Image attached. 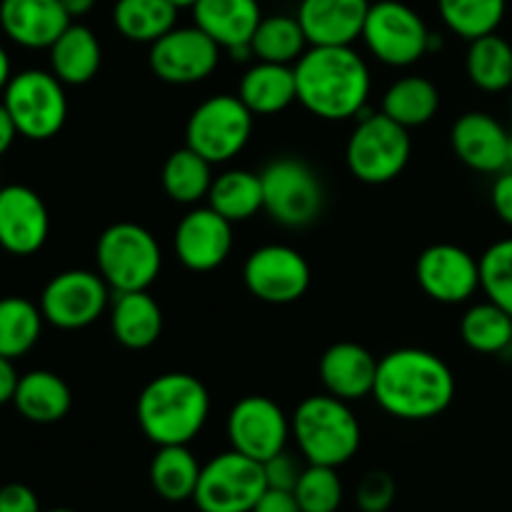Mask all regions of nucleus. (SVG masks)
I'll return each instance as SVG.
<instances>
[{"instance_id":"nucleus-30","label":"nucleus","mask_w":512,"mask_h":512,"mask_svg":"<svg viewBox=\"0 0 512 512\" xmlns=\"http://www.w3.org/2000/svg\"><path fill=\"white\" fill-rule=\"evenodd\" d=\"M210 168H213V163L195 153L193 148H188V145L178 148L168 155L163 175H160L165 195L180 205L200 203L203 198H208L210 185L215 180Z\"/></svg>"},{"instance_id":"nucleus-49","label":"nucleus","mask_w":512,"mask_h":512,"mask_svg":"<svg viewBox=\"0 0 512 512\" xmlns=\"http://www.w3.org/2000/svg\"><path fill=\"white\" fill-rule=\"evenodd\" d=\"M170 3H173L175 8H178V10H183V8H190V10H193V8H195V3H198V0H170Z\"/></svg>"},{"instance_id":"nucleus-23","label":"nucleus","mask_w":512,"mask_h":512,"mask_svg":"<svg viewBox=\"0 0 512 512\" xmlns=\"http://www.w3.org/2000/svg\"><path fill=\"white\" fill-rule=\"evenodd\" d=\"M320 383L325 393L353 403L373 395L375 375H378V360L368 348L358 343H335L323 353L318 365Z\"/></svg>"},{"instance_id":"nucleus-44","label":"nucleus","mask_w":512,"mask_h":512,"mask_svg":"<svg viewBox=\"0 0 512 512\" xmlns=\"http://www.w3.org/2000/svg\"><path fill=\"white\" fill-rule=\"evenodd\" d=\"M253 512H303V510H300L298 498H295L293 490L268 488L263 495H260L258 505H255Z\"/></svg>"},{"instance_id":"nucleus-34","label":"nucleus","mask_w":512,"mask_h":512,"mask_svg":"<svg viewBox=\"0 0 512 512\" xmlns=\"http://www.w3.org/2000/svg\"><path fill=\"white\" fill-rule=\"evenodd\" d=\"M43 313L30 300L0 298V355L18 360L35 348L43 333Z\"/></svg>"},{"instance_id":"nucleus-7","label":"nucleus","mask_w":512,"mask_h":512,"mask_svg":"<svg viewBox=\"0 0 512 512\" xmlns=\"http://www.w3.org/2000/svg\"><path fill=\"white\" fill-rule=\"evenodd\" d=\"M260 183H263V210L285 228L313 225L323 213V183L303 160H273L260 173Z\"/></svg>"},{"instance_id":"nucleus-8","label":"nucleus","mask_w":512,"mask_h":512,"mask_svg":"<svg viewBox=\"0 0 512 512\" xmlns=\"http://www.w3.org/2000/svg\"><path fill=\"white\" fill-rule=\"evenodd\" d=\"M265 490L263 463L230 448L203 465L193 503L200 512H253Z\"/></svg>"},{"instance_id":"nucleus-22","label":"nucleus","mask_w":512,"mask_h":512,"mask_svg":"<svg viewBox=\"0 0 512 512\" xmlns=\"http://www.w3.org/2000/svg\"><path fill=\"white\" fill-rule=\"evenodd\" d=\"M70 23L60 0H0V28L23 48H50Z\"/></svg>"},{"instance_id":"nucleus-19","label":"nucleus","mask_w":512,"mask_h":512,"mask_svg":"<svg viewBox=\"0 0 512 512\" xmlns=\"http://www.w3.org/2000/svg\"><path fill=\"white\" fill-rule=\"evenodd\" d=\"M195 25L230 50L233 58H248L250 40L258 30L263 13L258 0H198L193 8Z\"/></svg>"},{"instance_id":"nucleus-16","label":"nucleus","mask_w":512,"mask_h":512,"mask_svg":"<svg viewBox=\"0 0 512 512\" xmlns=\"http://www.w3.org/2000/svg\"><path fill=\"white\" fill-rule=\"evenodd\" d=\"M415 278L430 300L443 305L465 303L480 288V260L453 243L425 248L415 263Z\"/></svg>"},{"instance_id":"nucleus-50","label":"nucleus","mask_w":512,"mask_h":512,"mask_svg":"<svg viewBox=\"0 0 512 512\" xmlns=\"http://www.w3.org/2000/svg\"><path fill=\"white\" fill-rule=\"evenodd\" d=\"M505 170H512V135L508 140V168H505Z\"/></svg>"},{"instance_id":"nucleus-33","label":"nucleus","mask_w":512,"mask_h":512,"mask_svg":"<svg viewBox=\"0 0 512 512\" xmlns=\"http://www.w3.org/2000/svg\"><path fill=\"white\" fill-rule=\"evenodd\" d=\"M465 70L475 88L503 93L512 85V45L498 33L470 40Z\"/></svg>"},{"instance_id":"nucleus-45","label":"nucleus","mask_w":512,"mask_h":512,"mask_svg":"<svg viewBox=\"0 0 512 512\" xmlns=\"http://www.w3.org/2000/svg\"><path fill=\"white\" fill-rule=\"evenodd\" d=\"M18 373L13 368V360L0 355V405L13 403L15 388H18Z\"/></svg>"},{"instance_id":"nucleus-48","label":"nucleus","mask_w":512,"mask_h":512,"mask_svg":"<svg viewBox=\"0 0 512 512\" xmlns=\"http://www.w3.org/2000/svg\"><path fill=\"white\" fill-rule=\"evenodd\" d=\"M10 78H13V73H10V58H8V53L0 48V93H5Z\"/></svg>"},{"instance_id":"nucleus-20","label":"nucleus","mask_w":512,"mask_h":512,"mask_svg":"<svg viewBox=\"0 0 512 512\" xmlns=\"http://www.w3.org/2000/svg\"><path fill=\"white\" fill-rule=\"evenodd\" d=\"M508 140L503 125L480 110L460 115L450 130L455 155L478 173H503L508 168Z\"/></svg>"},{"instance_id":"nucleus-38","label":"nucleus","mask_w":512,"mask_h":512,"mask_svg":"<svg viewBox=\"0 0 512 512\" xmlns=\"http://www.w3.org/2000/svg\"><path fill=\"white\" fill-rule=\"evenodd\" d=\"M293 493L303 512H338L345 495L338 468L328 465H308Z\"/></svg>"},{"instance_id":"nucleus-2","label":"nucleus","mask_w":512,"mask_h":512,"mask_svg":"<svg viewBox=\"0 0 512 512\" xmlns=\"http://www.w3.org/2000/svg\"><path fill=\"white\" fill-rule=\"evenodd\" d=\"M295 68L298 100L323 120H348L365 110L370 70L350 45H310Z\"/></svg>"},{"instance_id":"nucleus-25","label":"nucleus","mask_w":512,"mask_h":512,"mask_svg":"<svg viewBox=\"0 0 512 512\" xmlns=\"http://www.w3.org/2000/svg\"><path fill=\"white\" fill-rule=\"evenodd\" d=\"M50 68L63 85H85L98 75L103 63L100 40L88 25L70 23L50 45Z\"/></svg>"},{"instance_id":"nucleus-36","label":"nucleus","mask_w":512,"mask_h":512,"mask_svg":"<svg viewBox=\"0 0 512 512\" xmlns=\"http://www.w3.org/2000/svg\"><path fill=\"white\" fill-rule=\"evenodd\" d=\"M460 335L475 353H503L512 345V315L490 300L473 305L460 320Z\"/></svg>"},{"instance_id":"nucleus-3","label":"nucleus","mask_w":512,"mask_h":512,"mask_svg":"<svg viewBox=\"0 0 512 512\" xmlns=\"http://www.w3.org/2000/svg\"><path fill=\"white\" fill-rule=\"evenodd\" d=\"M210 415L208 388L190 373H163L138 395L135 418L150 443L188 445L200 435Z\"/></svg>"},{"instance_id":"nucleus-32","label":"nucleus","mask_w":512,"mask_h":512,"mask_svg":"<svg viewBox=\"0 0 512 512\" xmlns=\"http://www.w3.org/2000/svg\"><path fill=\"white\" fill-rule=\"evenodd\" d=\"M208 205L230 223H243L263 210V183L260 173L250 170H228L210 185Z\"/></svg>"},{"instance_id":"nucleus-51","label":"nucleus","mask_w":512,"mask_h":512,"mask_svg":"<svg viewBox=\"0 0 512 512\" xmlns=\"http://www.w3.org/2000/svg\"><path fill=\"white\" fill-rule=\"evenodd\" d=\"M43 512H75V510H70V508H53V510H43Z\"/></svg>"},{"instance_id":"nucleus-1","label":"nucleus","mask_w":512,"mask_h":512,"mask_svg":"<svg viewBox=\"0 0 512 512\" xmlns=\"http://www.w3.org/2000/svg\"><path fill=\"white\" fill-rule=\"evenodd\" d=\"M373 398L398 420H433L453 405L455 375L430 350L398 348L378 360Z\"/></svg>"},{"instance_id":"nucleus-31","label":"nucleus","mask_w":512,"mask_h":512,"mask_svg":"<svg viewBox=\"0 0 512 512\" xmlns=\"http://www.w3.org/2000/svg\"><path fill=\"white\" fill-rule=\"evenodd\" d=\"M178 8L170 0H118L113 23L123 38L133 43H150L175 28Z\"/></svg>"},{"instance_id":"nucleus-6","label":"nucleus","mask_w":512,"mask_h":512,"mask_svg":"<svg viewBox=\"0 0 512 512\" xmlns=\"http://www.w3.org/2000/svg\"><path fill=\"white\" fill-rule=\"evenodd\" d=\"M413 143L408 128L380 113H360L358 125L345 148L350 173L368 185H383L398 178L408 165Z\"/></svg>"},{"instance_id":"nucleus-39","label":"nucleus","mask_w":512,"mask_h":512,"mask_svg":"<svg viewBox=\"0 0 512 512\" xmlns=\"http://www.w3.org/2000/svg\"><path fill=\"white\" fill-rule=\"evenodd\" d=\"M480 288L512 315V238L490 245L480 258Z\"/></svg>"},{"instance_id":"nucleus-40","label":"nucleus","mask_w":512,"mask_h":512,"mask_svg":"<svg viewBox=\"0 0 512 512\" xmlns=\"http://www.w3.org/2000/svg\"><path fill=\"white\" fill-rule=\"evenodd\" d=\"M395 480L385 470H370L355 488V505L360 512H388L395 503Z\"/></svg>"},{"instance_id":"nucleus-10","label":"nucleus","mask_w":512,"mask_h":512,"mask_svg":"<svg viewBox=\"0 0 512 512\" xmlns=\"http://www.w3.org/2000/svg\"><path fill=\"white\" fill-rule=\"evenodd\" d=\"M363 40L380 63L393 68L415 65L435 48L433 33L425 20L400 0H380L370 5L363 25Z\"/></svg>"},{"instance_id":"nucleus-43","label":"nucleus","mask_w":512,"mask_h":512,"mask_svg":"<svg viewBox=\"0 0 512 512\" xmlns=\"http://www.w3.org/2000/svg\"><path fill=\"white\" fill-rule=\"evenodd\" d=\"M490 200H493V208L498 213V218L503 223L512 225V170H503L498 175V180L493 183Z\"/></svg>"},{"instance_id":"nucleus-29","label":"nucleus","mask_w":512,"mask_h":512,"mask_svg":"<svg viewBox=\"0 0 512 512\" xmlns=\"http://www.w3.org/2000/svg\"><path fill=\"white\" fill-rule=\"evenodd\" d=\"M440 108V90L433 80L420 75H405L395 80L383 98V113L403 128H420L430 123Z\"/></svg>"},{"instance_id":"nucleus-47","label":"nucleus","mask_w":512,"mask_h":512,"mask_svg":"<svg viewBox=\"0 0 512 512\" xmlns=\"http://www.w3.org/2000/svg\"><path fill=\"white\" fill-rule=\"evenodd\" d=\"M60 3H63L65 13H68L70 20H73V18H83V15H88L90 10L95 8L98 0H60Z\"/></svg>"},{"instance_id":"nucleus-13","label":"nucleus","mask_w":512,"mask_h":512,"mask_svg":"<svg viewBox=\"0 0 512 512\" xmlns=\"http://www.w3.org/2000/svg\"><path fill=\"white\" fill-rule=\"evenodd\" d=\"M310 265L290 245H263L245 260L243 280L250 295L270 305H290L310 288Z\"/></svg>"},{"instance_id":"nucleus-41","label":"nucleus","mask_w":512,"mask_h":512,"mask_svg":"<svg viewBox=\"0 0 512 512\" xmlns=\"http://www.w3.org/2000/svg\"><path fill=\"white\" fill-rule=\"evenodd\" d=\"M303 470L305 468H300L298 458L290 455L288 450L273 455V458L263 463L265 483H268V488H275V490H295Z\"/></svg>"},{"instance_id":"nucleus-27","label":"nucleus","mask_w":512,"mask_h":512,"mask_svg":"<svg viewBox=\"0 0 512 512\" xmlns=\"http://www.w3.org/2000/svg\"><path fill=\"white\" fill-rule=\"evenodd\" d=\"M238 98L248 105L253 115H275L298 100V85H295L293 65L265 63L248 70L240 80Z\"/></svg>"},{"instance_id":"nucleus-17","label":"nucleus","mask_w":512,"mask_h":512,"mask_svg":"<svg viewBox=\"0 0 512 512\" xmlns=\"http://www.w3.org/2000/svg\"><path fill=\"white\" fill-rule=\"evenodd\" d=\"M175 255L193 273H210L228 260L233 250V223L213 208H195L175 228Z\"/></svg>"},{"instance_id":"nucleus-14","label":"nucleus","mask_w":512,"mask_h":512,"mask_svg":"<svg viewBox=\"0 0 512 512\" xmlns=\"http://www.w3.org/2000/svg\"><path fill=\"white\" fill-rule=\"evenodd\" d=\"M220 45L198 25L178 28L150 45L148 63L153 75L170 85H193L210 78L220 63Z\"/></svg>"},{"instance_id":"nucleus-12","label":"nucleus","mask_w":512,"mask_h":512,"mask_svg":"<svg viewBox=\"0 0 512 512\" xmlns=\"http://www.w3.org/2000/svg\"><path fill=\"white\" fill-rule=\"evenodd\" d=\"M110 303V285L93 270L58 273L40 295V313L60 330H80L93 325Z\"/></svg>"},{"instance_id":"nucleus-28","label":"nucleus","mask_w":512,"mask_h":512,"mask_svg":"<svg viewBox=\"0 0 512 512\" xmlns=\"http://www.w3.org/2000/svg\"><path fill=\"white\" fill-rule=\"evenodd\" d=\"M203 465L188 445H163L150 463V485L168 503L193 500Z\"/></svg>"},{"instance_id":"nucleus-15","label":"nucleus","mask_w":512,"mask_h":512,"mask_svg":"<svg viewBox=\"0 0 512 512\" xmlns=\"http://www.w3.org/2000/svg\"><path fill=\"white\" fill-rule=\"evenodd\" d=\"M290 435L293 430H290L288 415L275 400L265 395H248L238 400L228 415L230 448L258 463L283 453Z\"/></svg>"},{"instance_id":"nucleus-5","label":"nucleus","mask_w":512,"mask_h":512,"mask_svg":"<svg viewBox=\"0 0 512 512\" xmlns=\"http://www.w3.org/2000/svg\"><path fill=\"white\" fill-rule=\"evenodd\" d=\"M98 273L113 293L148 290L163 268V253L150 230L138 223H115L100 233L95 245Z\"/></svg>"},{"instance_id":"nucleus-24","label":"nucleus","mask_w":512,"mask_h":512,"mask_svg":"<svg viewBox=\"0 0 512 512\" xmlns=\"http://www.w3.org/2000/svg\"><path fill=\"white\" fill-rule=\"evenodd\" d=\"M113 338L128 350H148L163 335V310L148 290L115 293L110 308Z\"/></svg>"},{"instance_id":"nucleus-4","label":"nucleus","mask_w":512,"mask_h":512,"mask_svg":"<svg viewBox=\"0 0 512 512\" xmlns=\"http://www.w3.org/2000/svg\"><path fill=\"white\" fill-rule=\"evenodd\" d=\"M290 430L308 465L340 468L360 450L363 430L345 400L335 395H310L295 408Z\"/></svg>"},{"instance_id":"nucleus-11","label":"nucleus","mask_w":512,"mask_h":512,"mask_svg":"<svg viewBox=\"0 0 512 512\" xmlns=\"http://www.w3.org/2000/svg\"><path fill=\"white\" fill-rule=\"evenodd\" d=\"M253 118L255 115L238 95H213L190 113L185 145L213 165L228 163L248 145Z\"/></svg>"},{"instance_id":"nucleus-35","label":"nucleus","mask_w":512,"mask_h":512,"mask_svg":"<svg viewBox=\"0 0 512 512\" xmlns=\"http://www.w3.org/2000/svg\"><path fill=\"white\" fill-rule=\"evenodd\" d=\"M305 45H308V38H305L298 18H293V15L263 18L253 40H250V50H253V55H258V60L280 65L298 63L300 55L305 53Z\"/></svg>"},{"instance_id":"nucleus-46","label":"nucleus","mask_w":512,"mask_h":512,"mask_svg":"<svg viewBox=\"0 0 512 512\" xmlns=\"http://www.w3.org/2000/svg\"><path fill=\"white\" fill-rule=\"evenodd\" d=\"M15 138H18V128H15L5 103H0V155L8 153V148L13 145Z\"/></svg>"},{"instance_id":"nucleus-18","label":"nucleus","mask_w":512,"mask_h":512,"mask_svg":"<svg viewBox=\"0 0 512 512\" xmlns=\"http://www.w3.org/2000/svg\"><path fill=\"white\" fill-rule=\"evenodd\" d=\"M50 215L43 198L28 185L0 188V248L10 255H33L45 245Z\"/></svg>"},{"instance_id":"nucleus-9","label":"nucleus","mask_w":512,"mask_h":512,"mask_svg":"<svg viewBox=\"0 0 512 512\" xmlns=\"http://www.w3.org/2000/svg\"><path fill=\"white\" fill-rule=\"evenodd\" d=\"M3 103L18 135L28 140L55 138L68 118L63 83L48 70H23L13 75L3 93Z\"/></svg>"},{"instance_id":"nucleus-26","label":"nucleus","mask_w":512,"mask_h":512,"mask_svg":"<svg viewBox=\"0 0 512 512\" xmlns=\"http://www.w3.org/2000/svg\"><path fill=\"white\" fill-rule=\"evenodd\" d=\"M15 410L25 420L38 425H50L63 420L73 405V393L58 373L50 370H30L18 380L13 398Z\"/></svg>"},{"instance_id":"nucleus-42","label":"nucleus","mask_w":512,"mask_h":512,"mask_svg":"<svg viewBox=\"0 0 512 512\" xmlns=\"http://www.w3.org/2000/svg\"><path fill=\"white\" fill-rule=\"evenodd\" d=\"M0 512H43L40 500L28 485L8 483L0 488Z\"/></svg>"},{"instance_id":"nucleus-21","label":"nucleus","mask_w":512,"mask_h":512,"mask_svg":"<svg viewBox=\"0 0 512 512\" xmlns=\"http://www.w3.org/2000/svg\"><path fill=\"white\" fill-rule=\"evenodd\" d=\"M368 0H300L298 23L308 45H353L363 38Z\"/></svg>"},{"instance_id":"nucleus-37","label":"nucleus","mask_w":512,"mask_h":512,"mask_svg":"<svg viewBox=\"0 0 512 512\" xmlns=\"http://www.w3.org/2000/svg\"><path fill=\"white\" fill-rule=\"evenodd\" d=\"M508 0H438L443 23L465 40L483 38L498 30Z\"/></svg>"}]
</instances>
